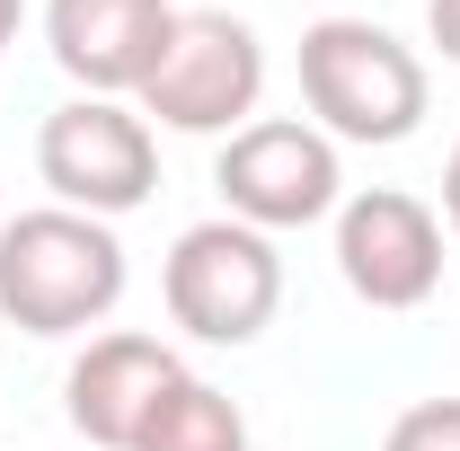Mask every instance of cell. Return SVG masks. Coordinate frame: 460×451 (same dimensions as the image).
Instances as JSON below:
<instances>
[{
  "label": "cell",
  "instance_id": "14",
  "mask_svg": "<svg viewBox=\"0 0 460 451\" xmlns=\"http://www.w3.org/2000/svg\"><path fill=\"white\" fill-rule=\"evenodd\" d=\"M18 18H27V0H0V45L18 36Z\"/></svg>",
  "mask_w": 460,
  "mask_h": 451
},
{
  "label": "cell",
  "instance_id": "11",
  "mask_svg": "<svg viewBox=\"0 0 460 451\" xmlns=\"http://www.w3.org/2000/svg\"><path fill=\"white\" fill-rule=\"evenodd\" d=\"M381 451H460V398H416L381 434Z\"/></svg>",
  "mask_w": 460,
  "mask_h": 451
},
{
  "label": "cell",
  "instance_id": "3",
  "mask_svg": "<svg viewBox=\"0 0 460 451\" xmlns=\"http://www.w3.org/2000/svg\"><path fill=\"white\" fill-rule=\"evenodd\" d=\"M160 292H169V319L195 345H248V337H266V319L284 301V257H275L266 230L222 213V222L177 230Z\"/></svg>",
  "mask_w": 460,
  "mask_h": 451
},
{
  "label": "cell",
  "instance_id": "13",
  "mask_svg": "<svg viewBox=\"0 0 460 451\" xmlns=\"http://www.w3.org/2000/svg\"><path fill=\"white\" fill-rule=\"evenodd\" d=\"M443 222L460 230V142H452V160H443Z\"/></svg>",
  "mask_w": 460,
  "mask_h": 451
},
{
  "label": "cell",
  "instance_id": "6",
  "mask_svg": "<svg viewBox=\"0 0 460 451\" xmlns=\"http://www.w3.org/2000/svg\"><path fill=\"white\" fill-rule=\"evenodd\" d=\"M36 177L54 186V204L89 213V222H115V213L151 204L160 142H151L142 107H124V98H62L36 133Z\"/></svg>",
  "mask_w": 460,
  "mask_h": 451
},
{
  "label": "cell",
  "instance_id": "5",
  "mask_svg": "<svg viewBox=\"0 0 460 451\" xmlns=\"http://www.w3.org/2000/svg\"><path fill=\"white\" fill-rule=\"evenodd\" d=\"M213 186H222L230 222L248 230H310L328 222L345 204V169H337V142L301 115H257V124H239L222 142V160H213Z\"/></svg>",
  "mask_w": 460,
  "mask_h": 451
},
{
  "label": "cell",
  "instance_id": "9",
  "mask_svg": "<svg viewBox=\"0 0 460 451\" xmlns=\"http://www.w3.org/2000/svg\"><path fill=\"white\" fill-rule=\"evenodd\" d=\"M186 381V363H177L160 337H133V328H115V337H89V354L62 372V407H71V434L98 451H133L142 443V425L160 416V398Z\"/></svg>",
  "mask_w": 460,
  "mask_h": 451
},
{
  "label": "cell",
  "instance_id": "12",
  "mask_svg": "<svg viewBox=\"0 0 460 451\" xmlns=\"http://www.w3.org/2000/svg\"><path fill=\"white\" fill-rule=\"evenodd\" d=\"M425 36L443 45V62H460V0H425Z\"/></svg>",
  "mask_w": 460,
  "mask_h": 451
},
{
  "label": "cell",
  "instance_id": "10",
  "mask_svg": "<svg viewBox=\"0 0 460 451\" xmlns=\"http://www.w3.org/2000/svg\"><path fill=\"white\" fill-rule=\"evenodd\" d=\"M133 451H248V416H239V398H222L213 381H177L160 398V416L142 425V443Z\"/></svg>",
  "mask_w": 460,
  "mask_h": 451
},
{
  "label": "cell",
  "instance_id": "2",
  "mask_svg": "<svg viewBox=\"0 0 460 451\" xmlns=\"http://www.w3.org/2000/svg\"><path fill=\"white\" fill-rule=\"evenodd\" d=\"M301 107L328 142L390 151L425 124V62L372 18H319L301 27Z\"/></svg>",
  "mask_w": 460,
  "mask_h": 451
},
{
  "label": "cell",
  "instance_id": "8",
  "mask_svg": "<svg viewBox=\"0 0 460 451\" xmlns=\"http://www.w3.org/2000/svg\"><path fill=\"white\" fill-rule=\"evenodd\" d=\"M177 36L169 0H45V45L80 98H133Z\"/></svg>",
  "mask_w": 460,
  "mask_h": 451
},
{
  "label": "cell",
  "instance_id": "4",
  "mask_svg": "<svg viewBox=\"0 0 460 451\" xmlns=\"http://www.w3.org/2000/svg\"><path fill=\"white\" fill-rule=\"evenodd\" d=\"M133 98H142V124L160 115L169 133H222L230 142L257 115V98H266V45L230 9H177L169 54H160V71Z\"/></svg>",
  "mask_w": 460,
  "mask_h": 451
},
{
  "label": "cell",
  "instance_id": "7",
  "mask_svg": "<svg viewBox=\"0 0 460 451\" xmlns=\"http://www.w3.org/2000/svg\"><path fill=\"white\" fill-rule=\"evenodd\" d=\"M337 275L363 310H425L443 292V222L399 186H363L337 204Z\"/></svg>",
  "mask_w": 460,
  "mask_h": 451
},
{
  "label": "cell",
  "instance_id": "1",
  "mask_svg": "<svg viewBox=\"0 0 460 451\" xmlns=\"http://www.w3.org/2000/svg\"><path fill=\"white\" fill-rule=\"evenodd\" d=\"M124 301V239L71 204L0 222V319L27 337H80Z\"/></svg>",
  "mask_w": 460,
  "mask_h": 451
}]
</instances>
